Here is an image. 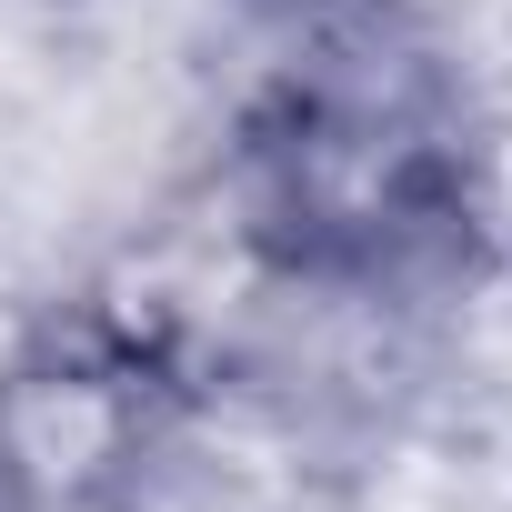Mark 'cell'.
I'll use <instances>...</instances> for the list:
<instances>
[{
    "mask_svg": "<svg viewBox=\"0 0 512 512\" xmlns=\"http://www.w3.org/2000/svg\"><path fill=\"white\" fill-rule=\"evenodd\" d=\"M181 362L111 312H61L0 352V512H141L171 462Z\"/></svg>",
    "mask_w": 512,
    "mask_h": 512,
    "instance_id": "cell-2",
    "label": "cell"
},
{
    "mask_svg": "<svg viewBox=\"0 0 512 512\" xmlns=\"http://www.w3.org/2000/svg\"><path fill=\"white\" fill-rule=\"evenodd\" d=\"M482 221V151L462 91L382 31V11L322 21L241 121V231L322 302H382L422 282Z\"/></svg>",
    "mask_w": 512,
    "mask_h": 512,
    "instance_id": "cell-1",
    "label": "cell"
}]
</instances>
